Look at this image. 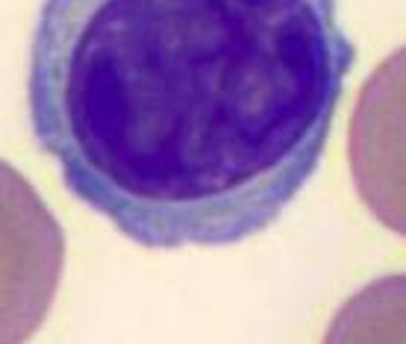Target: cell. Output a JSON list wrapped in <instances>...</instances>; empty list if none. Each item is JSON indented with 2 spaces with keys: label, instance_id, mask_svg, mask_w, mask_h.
Listing matches in <instances>:
<instances>
[{
  "label": "cell",
  "instance_id": "1",
  "mask_svg": "<svg viewBox=\"0 0 406 344\" xmlns=\"http://www.w3.org/2000/svg\"><path fill=\"white\" fill-rule=\"evenodd\" d=\"M353 62L336 0H44L30 130L130 241L224 248L306 189Z\"/></svg>",
  "mask_w": 406,
  "mask_h": 344
},
{
  "label": "cell",
  "instance_id": "2",
  "mask_svg": "<svg viewBox=\"0 0 406 344\" xmlns=\"http://www.w3.org/2000/svg\"><path fill=\"white\" fill-rule=\"evenodd\" d=\"M65 232L33 182L0 159V344H27L53 306Z\"/></svg>",
  "mask_w": 406,
  "mask_h": 344
},
{
  "label": "cell",
  "instance_id": "3",
  "mask_svg": "<svg viewBox=\"0 0 406 344\" xmlns=\"http://www.w3.org/2000/svg\"><path fill=\"white\" fill-rule=\"evenodd\" d=\"M348 162L368 212L406 239V44L362 83L348 132Z\"/></svg>",
  "mask_w": 406,
  "mask_h": 344
},
{
  "label": "cell",
  "instance_id": "4",
  "mask_svg": "<svg viewBox=\"0 0 406 344\" xmlns=\"http://www.w3.org/2000/svg\"><path fill=\"white\" fill-rule=\"evenodd\" d=\"M321 344H406V274H389L344 300Z\"/></svg>",
  "mask_w": 406,
  "mask_h": 344
}]
</instances>
